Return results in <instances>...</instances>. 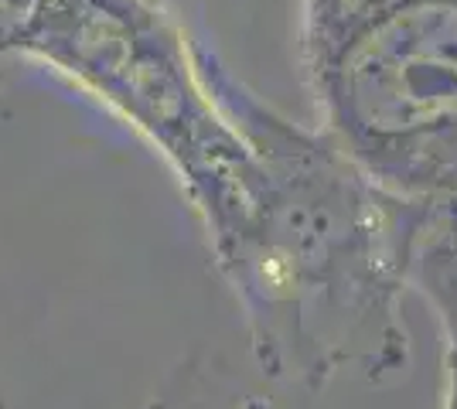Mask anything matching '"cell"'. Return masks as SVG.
I'll use <instances>...</instances> for the list:
<instances>
[{
  "label": "cell",
  "instance_id": "5b68a950",
  "mask_svg": "<svg viewBox=\"0 0 457 409\" xmlns=\"http://www.w3.org/2000/svg\"><path fill=\"white\" fill-rule=\"evenodd\" d=\"M55 0H0V86L28 61V41Z\"/></svg>",
  "mask_w": 457,
  "mask_h": 409
},
{
  "label": "cell",
  "instance_id": "52a82bcc",
  "mask_svg": "<svg viewBox=\"0 0 457 409\" xmlns=\"http://www.w3.org/2000/svg\"><path fill=\"white\" fill-rule=\"evenodd\" d=\"M144 409H191V406H181L178 399H154V403H147Z\"/></svg>",
  "mask_w": 457,
  "mask_h": 409
},
{
  "label": "cell",
  "instance_id": "8992f818",
  "mask_svg": "<svg viewBox=\"0 0 457 409\" xmlns=\"http://www.w3.org/2000/svg\"><path fill=\"white\" fill-rule=\"evenodd\" d=\"M444 409H457V372H447V386H444Z\"/></svg>",
  "mask_w": 457,
  "mask_h": 409
},
{
  "label": "cell",
  "instance_id": "ba28073f",
  "mask_svg": "<svg viewBox=\"0 0 457 409\" xmlns=\"http://www.w3.org/2000/svg\"><path fill=\"white\" fill-rule=\"evenodd\" d=\"M239 409H273V406H270L267 399H246V403H243Z\"/></svg>",
  "mask_w": 457,
  "mask_h": 409
},
{
  "label": "cell",
  "instance_id": "3957f363",
  "mask_svg": "<svg viewBox=\"0 0 457 409\" xmlns=\"http://www.w3.org/2000/svg\"><path fill=\"white\" fill-rule=\"evenodd\" d=\"M195 45L164 0H55L28 61L99 99L164 157L215 259L246 229L260 164L209 89Z\"/></svg>",
  "mask_w": 457,
  "mask_h": 409
},
{
  "label": "cell",
  "instance_id": "6da1fadb",
  "mask_svg": "<svg viewBox=\"0 0 457 409\" xmlns=\"http://www.w3.org/2000/svg\"><path fill=\"white\" fill-rule=\"evenodd\" d=\"M198 65L260 164L243 235L215 256L263 375L324 389L345 369L386 382L410 369V259L430 209L376 184L321 127L253 93L209 45Z\"/></svg>",
  "mask_w": 457,
  "mask_h": 409
},
{
  "label": "cell",
  "instance_id": "277c9868",
  "mask_svg": "<svg viewBox=\"0 0 457 409\" xmlns=\"http://www.w3.org/2000/svg\"><path fill=\"white\" fill-rule=\"evenodd\" d=\"M410 287L437 314L444 369L457 372V205L430 209L410 259Z\"/></svg>",
  "mask_w": 457,
  "mask_h": 409
},
{
  "label": "cell",
  "instance_id": "7a4b0ae2",
  "mask_svg": "<svg viewBox=\"0 0 457 409\" xmlns=\"http://www.w3.org/2000/svg\"><path fill=\"white\" fill-rule=\"evenodd\" d=\"M321 130L417 205H457V0H301Z\"/></svg>",
  "mask_w": 457,
  "mask_h": 409
}]
</instances>
